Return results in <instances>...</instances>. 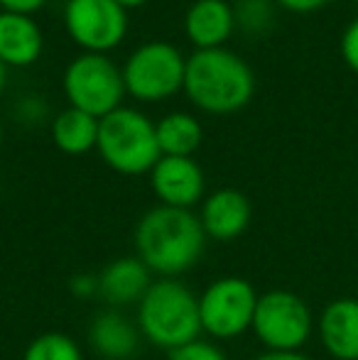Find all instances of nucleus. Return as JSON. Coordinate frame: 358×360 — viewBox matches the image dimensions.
<instances>
[{
  "label": "nucleus",
  "mask_w": 358,
  "mask_h": 360,
  "mask_svg": "<svg viewBox=\"0 0 358 360\" xmlns=\"http://www.w3.org/2000/svg\"><path fill=\"white\" fill-rule=\"evenodd\" d=\"M206 233L194 211L155 206L135 226V255L160 280H177L201 260Z\"/></svg>",
  "instance_id": "1"
},
{
  "label": "nucleus",
  "mask_w": 358,
  "mask_h": 360,
  "mask_svg": "<svg viewBox=\"0 0 358 360\" xmlns=\"http://www.w3.org/2000/svg\"><path fill=\"white\" fill-rule=\"evenodd\" d=\"M184 94L204 113H238L255 94V74L226 47L196 49L186 59Z\"/></svg>",
  "instance_id": "2"
},
{
  "label": "nucleus",
  "mask_w": 358,
  "mask_h": 360,
  "mask_svg": "<svg viewBox=\"0 0 358 360\" xmlns=\"http://www.w3.org/2000/svg\"><path fill=\"white\" fill-rule=\"evenodd\" d=\"M143 341L172 353L201 333L199 294L179 280H155L135 309Z\"/></svg>",
  "instance_id": "3"
},
{
  "label": "nucleus",
  "mask_w": 358,
  "mask_h": 360,
  "mask_svg": "<svg viewBox=\"0 0 358 360\" xmlns=\"http://www.w3.org/2000/svg\"><path fill=\"white\" fill-rule=\"evenodd\" d=\"M96 150L110 169L125 176L150 174L162 157L153 120L123 105L98 120Z\"/></svg>",
  "instance_id": "4"
},
{
  "label": "nucleus",
  "mask_w": 358,
  "mask_h": 360,
  "mask_svg": "<svg viewBox=\"0 0 358 360\" xmlns=\"http://www.w3.org/2000/svg\"><path fill=\"white\" fill-rule=\"evenodd\" d=\"M255 287L245 277H219L199 294L201 333L219 341H234L253 326V314L258 307Z\"/></svg>",
  "instance_id": "5"
},
{
  "label": "nucleus",
  "mask_w": 358,
  "mask_h": 360,
  "mask_svg": "<svg viewBox=\"0 0 358 360\" xmlns=\"http://www.w3.org/2000/svg\"><path fill=\"white\" fill-rule=\"evenodd\" d=\"M250 331L265 351H302L314 331V316L300 294L270 289L258 297Z\"/></svg>",
  "instance_id": "6"
},
{
  "label": "nucleus",
  "mask_w": 358,
  "mask_h": 360,
  "mask_svg": "<svg viewBox=\"0 0 358 360\" xmlns=\"http://www.w3.org/2000/svg\"><path fill=\"white\" fill-rule=\"evenodd\" d=\"M64 94L72 108H79L94 118H106L120 108V101L128 94L123 69L115 67L106 54H79L64 72Z\"/></svg>",
  "instance_id": "7"
},
{
  "label": "nucleus",
  "mask_w": 358,
  "mask_h": 360,
  "mask_svg": "<svg viewBox=\"0 0 358 360\" xmlns=\"http://www.w3.org/2000/svg\"><path fill=\"white\" fill-rule=\"evenodd\" d=\"M186 59L170 42H148L128 57L123 67L125 91L138 101H165L184 89Z\"/></svg>",
  "instance_id": "8"
},
{
  "label": "nucleus",
  "mask_w": 358,
  "mask_h": 360,
  "mask_svg": "<svg viewBox=\"0 0 358 360\" xmlns=\"http://www.w3.org/2000/svg\"><path fill=\"white\" fill-rule=\"evenodd\" d=\"M64 25L74 42L94 54L115 49L128 32V15L115 0H69Z\"/></svg>",
  "instance_id": "9"
},
{
  "label": "nucleus",
  "mask_w": 358,
  "mask_h": 360,
  "mask_svg": "<svg viewBox=\"0 0 358 360\" xmlns=\"http://www.w3.org/2000/svg\"><path fill=\"white\" fill-rule=\"evenodd\" d=\"M150 186L162 206L191 211L204 199L206 179L194 157H160L150 172Z\"/></svg>",
  "instance_id": "10"
},
{
  "label": "nucleus",
  "mask_w": 358,
  "mask_h": 360,
  "mask_svg": "<svg viewBox=\"0 0 358 360\" xmlns=\"http://www.w3.org/2000/svg\"><path fill=\"white\" fill-rule=\"evenodd\" d=\"M253 218V206L248 196L238 189H216L201 201L199 221L204 228L206 238L216 243H231L241 238L250 226Z\"/></svg>",
  "instance_id": "11"
},
{
  "label": "nucleus",
  "mask_w": 358,
  "mask_h": 360,
  "mask_svg": "<svg viewBox=\"0 0 358 360\" xmlns=\"http://www.w3.org/2000/svg\"><path fill=\"white\" fill-rule=\"evenodd\" d=\"M153 282V272L138 255H125L108 262L98 272V297L110 309H123L130 304L138 307Z\"/></svg>",
  "instance_id": "12"
},
{
  "label": "nucleus",
  "mask_w": 358,
  "mask_h": 360,
  "mask_svg": "<svg viewBox=\"0 0 358 360\" xmlns=\"http://www.w3.org/2000/svg\"><path fill=\"white\" fill-rule=\"evenodd\" d=\"M319 341L334 360H358V299H331L317 321Z\"/></svg>",
  "instance_id": "13"
},
{
  "label": "nucleus",
  "mask_w": 358,
  "mask_h": 360,
  "mask_svg": "<svg viewBox=\"0 0 358 360\" xmlns=\"http://www.w3.org/2000/svg\"><path fill=\"white\" fill-rule=\"evenodd\" d=\"M143 336L138 323L130 321L120 309H106L91 321L89 346L103 360H130L138 353Z\"/></svg>",
  "instance_id": "14"
},
{
  "label": "nucleus",
  "mask_w": 358,
  "mask_h": 360,
  "mask_svg": "<svg viewBox=\"0 0 358 360\" xmlns=\"http://www.w3.org/2000/svg\"><path fill=\"white\" fill-rule=\"evenodd\" d=\"M236 25V13L226 0H194L184 15V32L196 49L224 47Z\"/></svg>",
  "instance_id": "15"
},
{
  "label": "nucleus",
  "mask_w": 358,
  "mask_h": 360,
  "mask_svg": "<svg viewBox=\"0 0 358 360\" xmlns=\"http://www.w3.org/2000/svg\"><path fill=\"white\" fill-rule=\"evenodd\" d=\"M42 30L32 15L0 10V62L5 67H30L42 54Z\"/></svg>",
  "instance_id": "16"
},
{
  "label": "nucleus",
  "mask_w": 358,
  "mask_h": 360,
  "mask_svg": "<svg viewBox=\"0 0 358 360\" xmlns=\"http://www.w3.org/2000/svg\"><path fill=\"white\" fill-rule=\"evenodd\" d=\"M52 140L64 155H87L98 140V118L69 105L54 118Z\"/></svg>",
  "instance_id": "17"
},
{
  "label": "nucleus",
  "mask_w": 358,
  "mask_h": 360,
  "mask_svg": "<svg viewBox=\"0 0 358 360\" xmlns=\"http://www.w3.org/2000/svg\"><path fill=\"white\" fill-rule=\"evenodd\" d=\"M158 145L165 157H191L201 145V123L189 113H170L155 123Z\"/></svg>",
  "instance_id": "18"
},
{
  "label": "nucleus",
  "mask_w": 358,
  "mask_h": 360,
  "mask_svg": "<svg viewBox=\"0 0 358 360\" xmlns=\"http://www.w3.org/2000/svg\"><path fill=\"white\" fill-rule=\"evenodd\" d=\"M20 360H84V353L69 333L47 331L27 343Z\"/></svg>",
  "instance_id": "19"
},
{
  "label": "nucleus",
  "mask_w": 358,
  "mask_h": 360,
  "mask_svg": "<svg viewBox=\"0 0 358 360\" xmlns=\"http://www.w3.org/2000/svg\"><path fill=\"white\" fill-rule=\"evenodd\" d=\"M170 360H229V358L221 351L219 343L196 338V341L186 343V346L170 353Z\"/></svg>",
  "instance_id": "20"
},
{
  "label": "nucleus",
  "mask_w": 358,
  "mask_h": 360,
  "mask_svg": "<svg viewBox=\"0 0 358 360\" xmlns=\"http://www.w3.org/2000/svg\"><path fill=\"white\" fill-rule=\"evenodd\" d=\"M341 57H344L346 67L358 74V18L351 20L349 27L341 34Z\"/></svg>",
  "instance_id": "21"
},
{
  "label": "nucleus",
  "mask_w": 358,
  "mask_h": 360,
  "mask_svg": "<svg viewBox=\"0 0 358 360\" xmlns=\"http://www.w3.org/2000/svg\"><path fill=\"white\" fill-rule=\"evenodd\" d=\"M69 292L79 299V302H89L98 294V275H89V272H79L69 280Z\"/></svg>",
  "instance_id": "22"
},
{
  "label": "nucleus",
  "mask_w": 358,
  "mask_h": 360,
  "mask_svg": "<svg viewBox=\"0 0 358 360\" xmlns=\"http://www.w3.org/2000/svg\"><path fill=\"white\" fill-rule=\"evenodd\" d=\"M47 0H0V8L5 13H18V15H32L39 8H44Z\"/></svg>",
  "instance_id": "23"
},
{
  "label": "nucleus",
  "mask_w": 358,
  "mask_h": 360,
  "mask_svg": "<svg viewBox=\"0 0 358 360\" xmlns=\"http://www.w3.org/2000/svg\"><path fill=\"white\" fill-rule=\"evenodd\" d=\"M280 3L285 10H292V13H314V10L324 8L329 0H275Z\"/></svg>",
  "instance_id": "24"
},
{
  "label": "nucleus",
  "mask_w": 358,
  "mask_h": 360,
  "mask_svg": "<svg viewBox=\"0 0 358 360\" xmlns=\"http://www.w3.org/2000/svg\"><path fill=\"white\" fill-rule=\"evenodd\" d=\"M253 360H312V358H307L302 351H263Z\"/></svg>",
  "instance_id": "25"
},
{
  "label": "nucleus",
  "mask_w": 358,
  "mask_h": 360,
  "mask_svg": "<svg viewBox=\"0 0 358 360\" xmlns=\"http://www.w3.org/2000/svg\"><path fill=\"white\" fill-rule=\"evenodd\" d=\"M115 3H118L120 8L128 10V8H140V5H145L148 0H115Z\"/></svg>",
  "instance_id": "26"
},
{
  "label": "nucleus",
  "mask_w": 358,
  "mask_h": 360,
  "mask_svg": "<svg viewBox=\"0 0 358 360\" xmlns=\"http://www.w3.org/2000/svg\"><path fill=\"white\" fill-rule=\"evenodd\" d=\"M5 69H8V67H5V64L0 62V94H3V89H5V76H8V74H5Z\"/></svg>",
  "instance_id": "27"
},
{
  "label": "nucleus",
  "mask_w": 358,
  "mask_h": 360,
  "mask_svg": "<svg viewBox=\"0 0 358 360\" xmlns=\"http://www.w3.org/2000/svg\"><path fill=\"white\" fill-rule=\"evenodd\" d=\"M241 3H255V0H241Z\"/></svg>",
  "instance_id": "28"
}]
</instances>
